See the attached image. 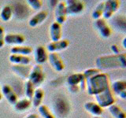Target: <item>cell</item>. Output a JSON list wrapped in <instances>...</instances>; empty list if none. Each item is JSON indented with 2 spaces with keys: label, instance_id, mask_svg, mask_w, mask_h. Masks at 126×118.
<instances>
[{
  "label": "cell",
  "instance_id": "6da1fadb",
  "mask_svg": "<svg viewBox=\"0 0 126 118\" xmlns=\"http://www.w3.org/2000/svg\"><path fill=\"white\" fill-rule=\"evenodd\" d=\"M97 69L99 70L125 69L126 68V54L122 53L120 54L104 55L98 57L95 61Z\"/></svg>",
  "mask_w": 126,
  "mask_h": 118
},
{
  "label": "cell",
  "instance_id": "7a4b0ae2",
  "mask_svg": "<svg viewBox=\"0 0 126 118\" xmlns=\"http://www.w3.org/2000/svg\"><path fill=\"white\" fill-rule=\"evenodd\" d=\"M110 80L107 74L101 73L86 80V88L90 95H95L109 88Z\"/></svg>",
  "mask_w": 126,
  "mask_h": 118
},
{
  "label": "cell",
  "instance_id": "3957f363",
  "mask_svg": "<svg viewBox=\"0 0 126 118\" xmlns=\"http://www.w3.org/2000/svg\"><path fill=\"white\" fill-rule=\"evenodd\" d=\"M94 97H95L97 102L96 103L99 106H101L102 109L109 107V106L114 104V102H115V98L113 96V93L110 87L105 90L104 91L95 94Z\"/></svg>",
  "mask_w": 126,
  "mask_h": 118
},
{
  "label": "cell",
  "instance_id": "277c9868",
  "mask_svg": "<svg viewBox=\"0 0 126 118\" xmlns=\"http://www.w3.org/2000/svg\"><path fill=\"white\" fill-rule=\"evenodd\" d=\"M45 80V73L41 65H35L31 69L29 80L34 85V87L40 86Z\"/></svg>",
  "mask_w": 126,
  "mask_h": 118
},
{
  "label": "cell",
  "instance_id": "5b68a950",
  "mask_svg": "<svg viewBox=\"0 0 126 118\" xmlns=\"http://www.w3.org/2000/svg\"><path fill=\"white\" fill-rule=\"evenodd\" d=\"M65 3L67 16L79 14L84 9V2L79 0H67Z\"/></svg>",
  "mask_w": 126,
  "mask_h": 118
},
{
  "label": "cell",
  "instance_id": "8992f818",
  "mask_svg": "<svg viewBox=\"0 0 126 118\" xmlns=\"http://www.w3.org/2000/svg\"><path fill=\"white\" fill-rule=\"evenodd\" d=\"M121 2L118 0H107L104 2V9L102 17L103 19H110L112 16L115 14V12L120 7Z\"/></svg>",
  "mask_w": 126,
  "mask_h": 118
},
{
  "label": "cell",
  "instance_id": "52a82bcc",
  "mask_svg": "<svg viewBox=\"0 0 126 118\" xmlns=\"http://www.w3.org/2000/svg\"><path fill=\"white\" fill-rule=\"evenodd\" d=\"M94 26L102 38H109L111 35V29L103 18L95 20Z\"/></svg>",
  "mask_w": 126,
  "mask_h": 118
},
{
  "label": "cell",
  "instance_id": "ba28073f",
  "mask_svg": "<svg viewBox=\"0 0 126 118\" xmlns=\"http://www.w3.org/2000/svg\"><path fill=\"white\" fill-rule=\"evenodd\" d=\"M67 84L69 86H79L80 90L86 88V80L83 73H73L67 78Z\"/></svg>",
  "mask_w": 126,
  "mask_h": 118
},
{
  "label": "cell",
  "instance_id": "9c48e42d",
  "mask_svg": "<svg viewBox=\"0 0 126 118\" xmlns=\"http://www.w3.org/2000/svg\"><path fill=\"white\" fill-rule=\"evenodd\" d=\"M1 90H2V96H4L6 98V100L10 104L14 105L16 104V102L18 101V97L14 90V89L10 85L4 84L1 88Z\"/></svg>",
  "mask_w": 126,
  "mask_h": 118
},
{
  "label": "cell",
  "instance_id": "30bf717a",
  "mask_svg": "<svg viewBox=\"0 0 126 118\" xmlns=\"http://www.w3.org/2000/svg\"><path fill=\"white\" fill-rule=\"evenodd\" d=\"M54 17L55 22H57L60 25H62L66 21V9H65V2H60L58 3V5L55 7L54 11Z\"/></svg>",
  "mask_w": 126,
  "mask_h": 118
},
{
  "label": "cell",
  "instance_id": "8fae6325",
  "mask_svg": "<svg viewBox=\"0 0 126 118\" xmlns=\"http://www.w3.org/2000/svg\"><path fill=\"white\" fill-rule=\"evenodd\" d=\"M69 45V41L67 39H60L57 42H50L47 46V50L50 53H56L58 51L65 50Z\"/></svg>",
  "mask_w": 126,
  "mask_h": 118
},
{
  "label": "cell",
  "instance_id": "7c38bea8",
  "mask_svg": "<svg viewBox=\"0 0 126 118\" xmlns=\"http://www.w3.org/2000/svg\"><path fill=\"white\" fill-rule=\"evenodd\" d=\"M50 64L53 67L54 70L58 72H62L65 69V65L63 63L62 58L57 53H50L48 54V59Z\"/></svg>",
  "mask_w": 126,
  "mask_h": 118
},
{
  "label": "cell",
  "instance_id": "4fadbf2b",
  "mask_svg": "<svg viewBox=\"0 0 126 118\" xmlns=\"http://www.w3.org/2000/svg\"><path fill=\"white\" fill-rule=\"evenodd\" d=\"M113 93L117 94L122 99L126 98V82L124 80H116L114 81L112 86L110 87Z\"/></svg>",
  "mask_w": 126,
  "mask_h": 118
},
{
  "label": "cell",
  "instance_id": "5bb4252c",
  "mask_svg": "<svg viewBox=\"0 0 126 118\" xmlns=\"http://www.w3.org/2000/svg\"><path fill=\"white\" fill-rule=\"evenodd\" d=\"M25 41V39L24 35L21 34H13L9 33L5 35L4 42L8 45H15V46H21Z\"/></svg>",
  "mask_w": 126,
  "mask_h": 118
},
{
  "label": "cell",
  "instance_id": "9a60e30c",
  "mask_svg": "<svg viewBox=\"0 0 126 118\" xmlns=\"http://www.w3.org/2000/svg\"><path fill=\"white\" fill-rule=\"evenodd\" d=\"M34 58L36 65H41L43 63H45L48 59V54L47 53V50L44 46H38L35 50Z\"/></svg>",
  "mask_w": 126,
  "mask_h": 118
},
{
  "label": "cell",
  "instance_id": "2e32d148",
  "mask_svg": "<svg viewBox=\"0 0 126 118\" xmlns=\"http://www.w3.org/2000/svg\"><path fill=\"white\" fill-rule=\"evenodd\" d=\"M50 37L52 42L59 41L62 38V25L53 22L50 26Z\"/></svg>",
  "mask_w": 126,
  "mask_h": 118
},
{
  "label": "cell",
  "instance_id": "e0dca14e",
  "mask_svg": "<svg viewBox=\"0 0 126 118\" xmlns=\"http://www.w3.org/2000/svg\"><path fill=\"white\" fill-rule=\"evenodd\" d=\"M84 106L86 111L92 114L94 117H99L103 113V109L98 105L96 102H87L84 103Z\"/></svg>",
  "mask_w": 126,
  "mask_h": 118
},
{
  "label": "cell",
  "instance_id": "ac0fdd59",
  "mask_svg": "<svg viewBox=\"0 0 126 118\" xmlns=\"http://www.w3.org/2000/svg\"><path fill=\"white\" fill-rule=\"evenodd\" d=\"M9 60L11 63L17 65H29L31 62V58L29 57L19 54H10Z\"/></svg>",
  "mask_w": 126,
  "mask_h": 118
},
{
  "label": "cell",
  "instance_id": "d6986e66",
  "mask_svg": "<svg viewBox=\"0 0 126 118\" xmlns=\"http://www.w3.org/2000/svg\"><path fill=\"white\" fill-rule=\"evenodd\" d=\"M47 17V11H39L38 14H35L32 17L29 21V25L32 28H35L41 24L45 21Z\"/></svg>",
  "mask_w": 126,
  "mask_h": 118
},
{
  "label": "cell",
  "instance_id": "ffe728a7",
  "mask_svg": "<svg viewBox=\"0 0 126 118\" xmlns=\"http://www.w3.org/2000/svg\"><path fill=\"white\" fill-rule=\"evenodd\" d=\"M32 52V48L29 46H14L10 49L11 54H19L28 56Z\"/></svg>",
  "mask_w": 126,
  "mask_h": 118
},
{
  "label": "cell",
  "instance_id": "44dd1931",
  "mask_svg": "<svg viewBox=\"0 0 126 118\" xmlns=\"http://www.w3.org/2000/svg\"><path fill=\"white\" fill-rule=\"evenodd\" d=\"M12 69L14 71L16 74H17L18 76H21L23 78H29L30 71L32 69L31 67L29 65H14L12 67Z\"/></svg>",
  "mask_w": 126,
  "mask_h": 118
},
{
  "label": "cell",
  "instance_id": "7402d4cb",
  "mask_svg": "<svg viewBox=\"0 0 126 118\" xmlns=\"http://www.w3.org/2000/svg\"><path fill=\"white\" fill-rule=\"evenodd\" d=\"M108 109L112 117L114 118H126V114L125 111L117 105L113 104L109 106Z\"/></svg>",
  "mask_w": 126,
  "mask_h": 118
},
{
  "label": "cell",
  "instance_id": "603a6c76",
  "mask_svg": "<svg viewBox=\"0 0 126 118\" xmlns=\"http://www.w3.org/2000/svg\"><path fill=\"white\" fill-rule=\"evenodd\" d=\"M44 96V91L41 88H36L35 89V91L32 97V105L34 107L38 108L41 105L42 101Z\"/></svg>",
  "mask_w": 126,
  "mask_h": 118
},
{
  "label": "cell",
  "instance_id": "cb8c5ba5",
  "mask_svg": "<svg viewBox=\"0 0 126 118\" xmlns=\"http://www.w3.org/2000/svg\"><path fill=\"white\" fill-rule=\"evenodd\" d=\"M31 104V100L28 99V98H23V99L16 102V104L14 105V109L17 112H24L30 107Z\"/></svg>",
  "mask_w": 126,
  "mask_h": 118
},
{
  "label": "cell",
  "instance_id": "d4e9b609",
  "mask_svg": "<svg viewBox=\"0 0 126 118\" xmlns=\"http://www.w3.org/2000/svg\"><path fill=\"white\" fill-rule=\"evenodd\" d=\"M13 15V9L9 5L4 6L0 13V17L3 21H9Z\"/></svg>",
  "mask_w": 126,
  "mask_h": 118
},
{
  "label": "cell",
  "instance_id": "484cf974",
  "mask_svg": "<svg viewBox=\"0 0 126 118\" xmlns=\"http://www.w3.org/2000/svg\"><path fill=\"white\" fill-rule=\"evenodd\" d=\"M103 9H104V2H102L100 3H98L96 6V7L94 8V10H93L92 14V17L94 20L100 19L102 17V14H103Z\"/></svg>",
  "mask_w": 126,
  "mask_h": 118
},
{
  "label": "cell",
  "instance_id": "4316f807",
  "mask_svg": "<svg viewBox=\"0 0 126 118\" xmlns=\"http://www.w3.org/2000/svg\"><path fill=\"white\" fill-rule=\"evenodd\" d=\"M38 111L43 118H55V117L53 115V113L50 112L49 108L45 105H39L38 107Z\"/></svg>",
  "mask_w": 126,
  "mask_h": 118
},
{
  "label": "cell",
  "instance_id": "83f0119b",
  "mask_svg": "<svg viewBox=\"0 0 126 118\" xmlns=\"http://www.w3.org/2000/svg\"><path fill=\"white\" fill-rule=\"evenodd\" d=\"M34 91H35L34 85L32 84L29 80H28L25 82V95H26L28 99L31 100L32 98Z\"/></svg>",
  "mask_w": 126,
  "mask_h": 118
},
{
  "label": "cell",
  "instance_id": "f1b7e54d",
  "mask_svg": "<svg viewBox=\"0 0 126 118\" xmlns=\"http://www.w3.org/2000/svg\"><path fill=\"white\" fill-rule=\"evenodd\" d=\"M102 71L99 70L97 68H92V69H86L84 73H83V75L85 78V80H88V79L91 78L94 76V75H97L98 73H101Z\"/></svg>",
  "mask_w": 126,
  "mask_h": 118
},
{
  "label": "cell",
  "instance_id": "f546056e",
  "mask_svg": "<svg viewBox=\"0 0 126 118\" xmlns=\"http://www.w3.org/2000/svg\"><path fill=\"white\" fill-rule=\"evenodd\" d=\"M27 2L35 10H39L43 6V2L41 0H28Z\"/></svg>",
  "mask_w": 126,
  "mask_h": 118
},
{
  "label": "cell",
  "instance_id": "4dcf8cb0",
  "mask_svg": "<svg viewBox=\"0 0 126 118\" xmlns=\"http://www.w3.org/2000/svg\"><path fill=\"white\" fill-rule=\"evenodd\" d=\"M4 39H5V34H4V29H3L2 26L0 25V48H2L3 46L5 45Z\"/></svg>",
  "mask_w": 126,
  "mask_h": 118
},
{
  "label": "cell",
  "instance_id": "1f68e13d",
  "mask_svg": "<svg viewBox=\"0 0 126 118\" xmlns=\"http://www.w3.org/2000/svg\"><path fill=\"white\" fill-rule=\"evenodd\" d=\"M110 50H111V51L113 53V54L117 55V54H121V50L119 47H118V46L116 44L111 45V46H110Z\"/></svg>",
  "mask_w": 126,
  "mask_h": 118
},
{
  "label": "cell",
  "instance_id": "d6a6232c",
  "mask_svg": "<svg viewBox=\"0 0 126 118\" xmlns=\"http://www.w3.org/2000/svg\"><path fill=\"white\" fill-rule=\"evenodd\" d=\"M69 90L72 93H77L80 91V87L79 86H69Z\"/></svg>",
  "mask_w": 126,
  "mask_h": 118
},
{
  "label": "cell",
  "instance_id": "836d02e7",
  "mask_svg": "<svg viewBox=\"0 0 126 118\" xmlns=\"http://www.w3.org/2000/svg\"><path fill=\"white\" fill-rule=\"evenodd\" d=\"M25 118H39V116L36 113H30Z\"/></svg>",
  "mask_w": 126,
  "mask_h": 118
},
{
  "label": "cell",
  "instance_id": "e575fe53",
  "mask_svg": "<svg viewBox=\"0 0 126 118\" xmlns=\"http://www.w3.org/2000/svg\"><path fill=\"white\" fill-rule=\"evenodd\" d=\"M125 41H126V38L125 37L123 39V40H122V46H123V48L125 49L126 48V46H125Z\"/></svg>",
  "mask_w": 126,
  "mask_h": 118
},
{
  "label": "cell",
  "instance_id": "d590c367",
  "mask_svg": "<svg viewBox=\"0 0 126 118\" xmlns=\"http://www.w3.org/2000/svg\"><path fill=\"white\" fill-rule=\"evenodd\" d=\"M2 90H1V88H0V101L2 100Z\"/></svg>",
  "mask_w": 126,
  "mask_h": 118
},
{
  "label": "cell",
  "instance_id": "8d00e7d4",
  "mask_svg": "<svg viewBox=\"0 0 126 118\" xmlns=\"http://www.w3.org/2000/svg\"><path fill=\"white\" fill-rule=\"evenodd\" d=\"M92 118H101V117H93Z\"/></svg>",
  "mask_w": 126,
  "mask_h": 118
}]
</instances>
